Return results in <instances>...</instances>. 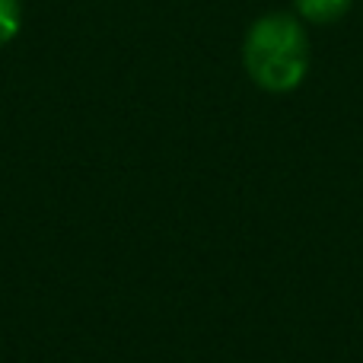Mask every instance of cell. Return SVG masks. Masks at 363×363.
<instances>
[{
    "mask_svg": "<svg viewBox=\"0 0 363 363\" xmlns=\"http://www.w3.org/2000/svg\"><path fill=\"white\" fill-rule=\"evenodd\" d=\"M23 26V4L19 0H0V45H10Z\"/></svg>",
    "mask_w": 363,
    "mask_h": 363,
    "instance_id": "cell-3",
    "label": "cell"
},
{
    "mask_svg": "<svg viewBox=\"0 0 363 363\" xmlns=\"http://www.w3.org/2000/svg\"><path fill=\"white\" fill-rule=\"evenodd\" d=\"M249 80L264 93H294L309 74V35L296 13H264L242 42Z\"/></svg>",
    "mask_w": 363,
    "mask_h": 363,
    "instance_id": "cell-1",
    "label": "cell"
},
{
    "mask_svg": "<svg viewBox=\"0 0 363 363\" xmlns=\"http://www.w3.org/2000/svg\"><path fill=\"white\" fill-rule=\"evenodd\" d=\"M354 0H294L296 16L306 26H332L347 16Z\"/></svg>",
    "mask_w": 363,
    "mask_h": 363,
    "instance_id": "cell-2",
    "label": "cell"
}]
</instances>
